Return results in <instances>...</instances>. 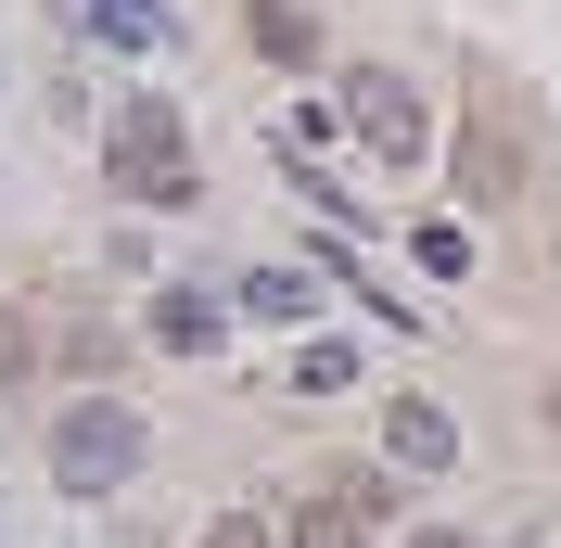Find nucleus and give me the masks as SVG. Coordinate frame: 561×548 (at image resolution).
<instances>
[{"instance_id":"2eb2a0df","label":"nucleus","mask_w":561,"mask_h":548,"mask_svg":"<svg viewBox=\"0 0 561 548\" xmlns=\"http://www.w3.org/2000/svg\"><path fill=\"white\" fill-rule=\"evenodd\" d=\"M549 421H561V383H549Z\"/></svg>"},{"instance_id":"6e6552de","label":"nucleus","mask_w":561,"mask_h":548,"mask_svg":"<svg viewBox=\"0 0 561 548\" xmlns=\"http://www.w3.org/2000/svg\"><path fill=\"white\" fill-rule=\"evenodd\" d=\"M294 548H370V511H357L345 484H332V498H319V511L294 523Z\"/></svg>"},{"instance_id":"0eeeda50","label":"nucleus","mask_w":561,"mask_h":548,"mask_svg":"<svg viewBox=\"0 0 561 548\" xmlns=\"http://www.w3.org/2000/svg\"><path fill=\"white\" fill-rule=\"evenodd\" d=\"M153 344L167 357H217V307L205 294H153Z\"/></svg>"},{"instance_id":"f257e3e1","label":"nucleus","mask_w":561,"mask_h":548,"mask_svg":"<svg viewBox=\"0 0 561 548\" xmlns=\"http://www.w3.org/2000/svg\"><path fill=\"white\" fill-rule=\"evenodd\" d=\"M140 459H153V421L115 409V396H77V409L51 421V484H65V498H115Z\"/></svg>"},{"instance_id":"1a4fd4ad","label":"nucleus","mask_w":561,"mask_h":548,"mask_svg":"<svg viewBox=\"0 0 561 548\" xmlns=\"http://www.w3.org/2000/svg\"><path fill=\"white\" fill-rule=\"evenodd\" d=\"M90 26H103V38H115V52H140V38L167 26V13H153V0H90Z\"/></svg>"},{"instance_id":"423d86ee","label":"nucleus","mask_w":561,"mask_h":548,"mask_svg":"<svg viewBox=\"0 0 561 548\" xmlns=\"http://www.w3.org/2000/svg\"><path fill=\"white\" fill-rule=\"evenodd\" d=\"M243 26H255V52H268V65H319V13H307V0H255Z\"/></svg>"},{"instance_id":"9d476101","label":"nucleus","mask_w":561,"mask_h":548,"mask_svg":"<svg viewBox=\"0 0 561 548\" xmlns=\"http://www.w3.org/2000/svg\"><path fill=\"white\" fill-rule=\"evenodd\" d=\"M294 383H307V396H345V383H357V344H307V357H294Z\"/></svg>"},{"instance_id":"ddd939ff","label":"nucleus","mask_w":561,"mask_h":548,"mask_svg":"<svg viewBox=\"0 0 561 548\" xmlns=\"http://www.w3.org/2000/svg\"><path fill=\"white\" fill-rule=\"evenodd\" d=\"M205 548H280V536H268L255 511H230V523H205Z\"/></svg>"},{"instance_id":"39448f33","label":"nucleus","mask_w":561,"mask_h":548,"mask_svg":"<svg viewBox=\"0 0 561 548\" xmlns=\"http://www.w3.org/2000/svg\"><path fill=\"white\" fill-rule=\"evenodd\" d=\"M383 446H396V472H447V459H459V421L434 409V396H396V409H383Z\"/></svg>"},{"instance_id":"9b49d317","label":"nucleus","mask_w":561,"mask_h":548,"mask_svg":"<svg viewBox=\"0 0 561 548\" xmlns=\"http://www.w3.org/2000/svg\"><path fill=\"white\" fill-rule=\"evenodd\" d=\"M38 370V332H26V307H13V294H0V383H26Z\"/></svg>"},{"instance_id":"f8f14e48","label":"nucleus","mask_w":561,"mask_h":548,"mask_svg":"<svg viewBox=\"0 0 561 548\" xmlns=\"http://www.w3.org/2000/svg\"><path fill=\"white\" fill-rule=\"evenodd\" d=\"M243 307H255V319H294V307H307V281H294V269H255Z\"/></svg>"},{"instance_id":"20e7f679","label":"nucleus","mask_w":561,"mask_h":548,"mask_svg":"<svg viewBox=\"0 0 561 548\" xmlns=\"http://www.w3.org/2000/svg\"><path fill=\"white\" fill-rule=\"evenodd\" d=\"M459 192H472L485 217L524 192V103H511V90H485V115L459 128Z\"/></svg>"},{"instance_id":"4468645a","label":"nucleus","mask_w":561,"mask_h":548,"mask_svg":"<svg viewBox=\"0 0 561 548\" xmlns=\"http://www.w3.org/2000/svg\"><path fill=\"white\" fill-rule=\"evenodd\" d=\"M421 548H472V536H447V523H421Z\"/></svg>"},{"instance_id":"7ed1b4c3","label":"nucleus","mask_w":561,"mask_h":548,"mask_svg":"<svg viewBox=\"0 0 561 548\" xmlns=\"http://www.w3.org/2000/svg\"><path fill=\"white\" fill-rule=\"evenodd\" d=\"M345 128L370 140L383 167H421V153H434V115H421V90H409L396 65H357V90H345Z\"/></svg>"},{"instance_id":"f03ea898","label":"nucleus","mask_w":561,"mask_h":548,"mask_svg":"<svg viewBox=\"0 0 561 548\" xmlns=\"http://www.w3.org/2000/svg\"><path fill=\"white\" fill-rule=\"evenodd\" d=\"M103 167L128 205H192V140H179L167 103H115L103 115Z\"/></svg>"}]
</instances>
